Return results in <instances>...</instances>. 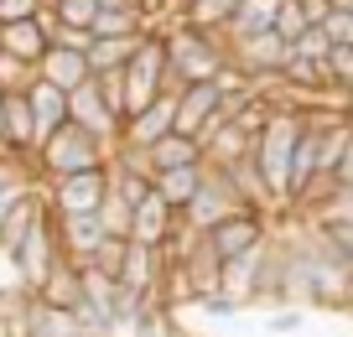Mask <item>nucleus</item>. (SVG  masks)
<instances>
[{
    "mask_svg": "<svg viewBox=\"0 0 353 337\" xmlns=\"http://www.w3.org/2000/svg\"><path fill=\"white\" fill-rule=\"evenodd\" d=\"M0 52H11V57H21V63H42L47 52H52V37H47V26L37 21H6L0 26Z\"/></svg>",
    "mask_w": 353,
    "mask_h": 337,
    "instance_id": "13",
    "label": "nucleus"
},
{
    "mask_svg": "<svg viewBox=\"0 0 353 337\" xmlns=\"http://www.w3.org/2000/svg\"><path fill=\"white\" fill-rule=\"evenodd\" d=\"M145 37V32H141ZM141 37H94V47H88V68L94 73H110V68H125L135 57V47H141Z\"/></svg>",
    "mask_w": 353,
    "mask_h": 337,
    "instance_id": "23",
    "label": "nucleus"
},
{
    "mask_svg": "<svg viewBox=\"0 0 353 337\" xmlns=\"http://www.w3.org/2000/svg\"><path fill=\"white\" fill-rule=\"evenodd\" d=\"M42 6H47V0H0V26H6V21H32Z\"/></svg>",
    "mask_w": 353,
    "mask_h": 337,
    "instance_id": "33",
    "label": "nucleus"
},
{
    "mask_svg": "<svg viewBox=\"0 0 353 337\" xmlns=\"http://www.w3.org/2000/svg\"><path fill=\"white\" fill-rule=\"evenodd\" d=\"M26 337H83L78 332V316L63 312V306H47L32 296V306H26Z\"/></svg>",
    "mask_w": 353,
    "mask_h": 337,
    "instance_id": "19",
    "label": "nucleus"
},
{
    "mask_svg": "<svg viewBox=\"0 0 353 337\" xmlns=\"http://www.w3.org/2000/svg\"><path fill=\"white\" fill-rule=\"evenodd\" d=\"M276 16H281V0H239V11H234V21H229V42L276 32Z\"/></svg>",
    "mask_w": 353,
    "mask_h": 337,
    "instance_id": "21",
    "label": "nucleus"
},
{
    "mask_svg": "<svg viewBox=\"0 0 353 337\" xmlns=\"http://www.w3.org/2000/svg\"><path fill=\"white\" fill-rule=\"evenodd\" d=\"M47 6H52L57 11V21L63 26H94V16H99V0H47Z\"/></svg>",
    "mask_w": 353,
    "mask_h": 337,
    "instance_id": "29",
    "label": "nucleus"
},
{
    "mask_svg": "<svg viewBox=\"0 0 353 337\" xmlns=\"http://www.w3.org/2000/svg\"><path fill=\"white\" fill-rule=\"evenodd\" d=\"M327 6L332 11H353V0H327Z\"/></svg>",
    "mask_w": 353,
    "mask_h": 337,
    "instance_id": "40",
    "label": "nucleus"
},
{
    "mask_svg": "<svg viewBox=\"0 0 353 337\" xmlns=\"http://www.w3.org/2000/svg\"><path fill=\"white\" fill-rule=\"evenodd\" d=\"M99 223H104V234H110V239H130V223H135V207L125 203L120 192H110L99 203Z\"/></svg>",
    "mask_w": 353,
    "mask_h": 337,
    "instance_id": "25",
    "label": "nucleus"
},
{
    "mask_svg": "<svg viewBox=\"0 0 353 337\" xmlns=\"http://www.w3.org/2000/svg\"><path fill=\"white\" fill-rule=\"evenodd\" d=\"M182 223V213H176L172 203H166L161 192H151L145 203H135V223H130V239L135 244H151V249H161L166 234Z\"/></svg>",
    "mask_w": 353,
    "mask_h": 337,
    "instance_id": "10",
    "label": "nucleus"
},
{
    "mask_svg": "<svg viewBox=\"0 0 353 337\" xmlns=\"http://www.w3.org/2000/svg\"><path fill=\"white\" fill-rule=\"evenodd\" d=\"M229 32H198V26H166V63L188 83H213L223 63H229Z\"/></svg>",
    "mask_w": 353,
    "mask_h": 337,
    "instance_id": "3",
    "label": "nucleus"
},
{
    "mask_svg": "<svg viewBox=\"0 0 353 337\" xmlns=\"http://www.w3.org/2000/svg\"><path fill=\"white\" fill-rule=\"evenodd\" d=\"M229 63L239 68V73L250 78L254 88H260V83H270V78L286 73V63H291V42H281V32L239 37V42L229 47Z\"/></svg>",
    "mask_w": 353,
    "mask_h": 337,
    "instance_id": "7",
    "label": "nucleus"
},
{
    "mask_svg": "<svg viewBox=\"0 0 353 337\" xmlns=\"http://www.w3.org/2000/svg\"><path fill=\"white\" fill-rule=\"evenodd\" d=\"M32 187H37L32 176H21V182H6V187H0V223H6V218H11V207L21 203V197L32 192Z\"/></svg>",
    "mask_w": 353,
    "mask_h": 337,
    "instance_id": "34",
    "label": "nucleus"
},
{
    "mask_svg": "<svg viewBox=\"0 0 353 337\" xmlns=\"http://www.w3.org/2000/svg\"><path fill=\"white\" fill-rule=\"evenodd\" d=\"M307 327V306H276V312H265V332L270 337H296Z\"/></svg>",
    "mask_w": 353,
    "mask_h": 337,
    "instance_id": "28",
    "label": "nucleus"
},
{
    "mask_svg": "<svg viewBox=\"0 0 353 337\" xmlns=\"http://www.w3.org/2000/svg\"><path fill=\"white\" fill-rule=\"evenodd\" d=\"M322 229H327V239L338 244V254L353 265V223H322Z\"/></svg>",
    "mask_w": 353,
    "mask_h": 337,
    "instance_id": "36",
    "label": "nucleus"
},
{
    "mask_svg": "<svg viewBox=\"0 0 353 337\" xmlns=\"http://www.w3.org/2000/svg\"><path fill=\"white\" fill-rule=\"evenodd\" d=\"M26 104H32V120H37V135H42V141L68 125V94L52 88L47 78H37V83L26 88Z\"/></svg>",
    "mask_w": 353,
    "mask_h": 337,
    "instance_id": "16",
    "label": "nucleus"
},
{
    "mask_svg": "<svg viewBox=\"0 0 353 337\" xmlns=\"http://www.w3.org/2000/svg\"><path fill=\"white\" fill-rule=\"evenodd\" d=\"M57 260H68V254H63V239H57V213H47L42 223L26 234V244L11 254V270H16V280H21V291H42V280L57 270Z\"/></svg>",
    "mask_w": 353,
    "mask_h": 337,
    "instance_id": "5",
    "label": "nucleus"
},
{
    "mask_svg": "<svg viewBox=\"0 0 353 337\" xmlns=\"http://www.w3.org/2000/svg\"><path fill=\"white\" fill-rule=\"evenodd\" d=\"M172 327H176V316H166V312H151L141 327H135L130 337H172Z\"/></svg>",
    "mask_w": 353,
    "mask_h": 337,
    "instance_id": "35",
    "label": "nucleus"
},
{
    "mask_svg": "<svg viewBox=\"0 0 353 337\" xmlns=\"http://www.w3.org/2000/svg\"><path fill=\"white\" fill-rule=\"evenodd\" d=\"M32 83H37V68H32V63H21V57H11V52H0V88H6V94H26Z\"/></svg>",
    "mask_w": 353,
    "mask_h": 337,
    "instance_id": "26",
    "label": "nucleus"
},
{
    "mask_svg": "<svg viewBox=\"0 0 353 337\" xmlns=\"http://www.w3.org/2000/svg\"><path fill=\"white\" fill-rule=\"evenodd\" d=\"M176 130V99L172 94H161L156 104H145L141 114H130L125 120V130H120V145H141V151H151L161 135H172Z\"/></svg>",
    "mask_w": 353,
    "mask_h": 337,
    "instance_id": "9",
    "label": "nucleus"
},
{
    "mask_svg": "<svg viewBox=\"0 0 353 337\" xmlns=\"http://www.w3.org/2000/svg\"><path fill=\"white\" fill-rule=\"evenodd\" d=\"M125 249H130V239H104L99 244V254H94V270L99 275H110V280H120V265H125Z\"/></svg>",
    "mask_w": 353,
    "mask_h": 337,
    "instance_id": "30",
    "label": "nucleus"
},
{
    "mask_svg": "<svg viewBox=\"0 0 353 337\" xmlns=\"http://www.w3.org/2000/svg\"><path fill=\"white\" fill-rule=\"evenodd\" d=\"M219 104H223L219 83H188L176 94V135H192V141H198V130L219 114Z\"/></svg>",
    "mask_w": 353,
    "mask_h": 337,
    "instance_id": "12",
    "label": "nucleus"
},
{
    "mask_svg": "<svg viewBox=\"0 0 353 337\" xmlns=\"http://www.w3.org/2000/svg\"><path fill=\"white\" fill-rule=\"evenodd\" d=\"M198 312H208V316H219V322H229V316H239V306H234L229 296H208V301H198Z\"/></svg>",
    "mask_w": 353,
    "mask_h": 337,
    "instance_id": "37",
    "label": "nucleus"
},
{
    "mask_svg": "<svg viewBox=\"0 0 353 337\" xmlns=\"http://www.w3.org/2000/svg\"><path fill=\"white\" fill-rule=\"evenodd\" d=\"M161 249H151V244H135L130 239V249H125V265H120V285L125 291H141V296H151V285L161 280Z\"/></svg>",
    "mask_w": 353,
    "mask_h": 337,
    "instance_id": "17",
    "label": "nucleus"
},
{
    "mask_svg": "<svg viewBox=\"0 0 353 337\" xmlns=\"http://www.w3.org/2000/svg\"><path fill=\"white\" fill-rule=\"evenodd\" d=\"M203 176H208V166H172V172H156V192L166 197V203L176 207V213H188V203L203 192Z\"/></svg>",
    "mask_w": 353,
    "mask_h": 337,
    "instance_id": "18",
    "label": "nucleus"
},
{
    "mask_svg": "<svg viewBox=\"0 0 353 337\" xmlns=\"http://www.w3.org/2000/svg\"><path fill=\"white\" fill-rule=\"evenodd\" d=\"M301 11H307V21H312V26H322L332 6H327V0H301Z\"/></svg>",
    "mask_w": 353,
    "mask_h": 337,
    "instance_id": "38",
    "label": "nucleus"
},
{
    "mask_svg": "<svg viewBox=\"0 0 353 337\" xmlns=\"http://www.w3.org/2000/svg\"><path fill=\"white\" fill-rule=\"evenodd\" d=\"M37 78H47L52 88L73 94L78 83H88V78H94V68H88V52H73V47H52V52L37 63Z\"/></svg>",
    "mask_w": 353,
    "mask_h": 337,
    "instance_id": "14",
    "label": "nucleus"
},
{
    "mask_svg": "<svg viewBox=\"0 0 353 337\" xmlns=\"http://www.w3.org/2000/svg\"><path fill=\"white\" fill-rule=\"evenodd\" d=\"M0 94H6V88H0Z\"/></svg>",
    "mask_w": 353,
    "mask_h": 337,
    "instance_id": "41",
    "label": "nucleus"
},
{
    "mask_svg": "<svg viewBox=\"0 0 353 337\" xmlns=\"http://www.w3.org/2000/svg\"><path fill=\"white\" fill-rule=\"evenodd\" d=\"M110 166V161H104ZM104 166H94V172H73V176H57V182H47V207H52L57 218H78V213H99V203L110 197V172Z\"/></svg>",
    "mask_w": 353,
    "mask_h": 337,
    "instance_id": "6",
    "label": "nucleus"
},
{
    "mask_svg": "<svg viewBox=\"0 0 353 337\" xmlns=\"http://www.w3.org/2000/svg\"><path fill=\"white\" fill-rule=\"evenodd\" d=\"M291 52H296V57H307V63H327V57H332V42H327V32H322V26H312V32L301 37V42L291 47Z\"/></svg>",
    "mask_w": 353,
    "mask_h": 337,
    "instance_id": "31",
    "label": "nucleus"
},
{
    "mask_svg": "<svg viewBox=\"0 0 353 337\" xmlns=\"http://www.w3.org/2000/svg\"><path fill=\"white\" fill-rule=\"evenodd\" d=\"M276 32H281V42H291L296 47L301 37L312 32V21H307V11H301V0H281V16H276Z\"/></svg>",
    "mask_w": 353,
    "mask_h": 337,
    "instance_id": "27",
    "label": "nucleus"
},
{
    "mask_svg": "<svg viewBox=\"0 0 353 337\" xmlns=\"http://www.w3.org/2000/svg\"><path fill=\"white\" fill-rule=\"evenodd\" d=\"M322 32H327V42H332V47H353V11H327Z\"/></svg>",
    "mask_w": 353,
    "mask_h": 337,
    "instance_id": "32",
    "label": "nucleus"
},
{
    "mask_svg": "<svg viewBox=\"0 0 353 337\" xmlns=\"http://www.w3.org/2000/svg\"><path fill=\"white\" fill-rule=\"evenodd\" d=\"M296 141H301V114L296 109H276L270 125L254 135V161H260V182L276 203V213L291 207V166H296Z\"/></svg>",
    "mask_w": 353,
    "mask_h": 337,
    "instance_id": "1",
    "label": "nucleus"
},
{
    "mask_svg": "<svg viewBox=\"0 0 353 337\" xmlns=\"http://www.w3.org/2000/svg\"><path fill=\"white\" fill-rule=\"evenodd\" d=\"M37 301H47V306H63V312H78L83 306V265H73V260H57V270L42 280V291H32Z\"/></svg>",
    "mask_w": 353,
    "mask_h": 337,
    "instance_id": "15",
    "label": "nucleus"
},
{
    "mask_svg": "<svg viewBox=\"0 0 353 337\" xmlns=\"http://www.w3.org/2000/svg\"><path fill=\"white\" fill-rule=\"evenodd\" d=\"M11 156H16V151H11V141H6V135H0V161H11Z\"/></svg>",
    "mask_w": 353,
    "mask_h": 337,
    "instance_id": "39",
    "label": "nucleus"
},
{
    "mask_svg": "<svg viewBox=\"0 0 353 337\" xmlns=\"http://www.w3.org/2000/svg\"><path fill=\"white\" fill-rule=\"evenodd\" d=\"M68 120L83 125V130L99 135V141L120 145V130H125V125L114 120V109L104 104V94H99V83H94V78H88V83H78L73 94H68Z\"/></svg>",
    "mask_w": 353,
    "mask_h": 337,
    "instance_id": "8",
    "label": "nucleus"
},
{
    "mask_svg": "<svg viewBox=\"0 0 353 337\" xmlns=\"http://www.w3.org/2000/svg\"><path fill=\"white\" fill-rule=\"evenodd\" d=\"M57 239H63V254L73 265H88L110 234H104L99 213H78V218H57Z\"/></svg>",
    "mask_w": 353,
    "mask_h": 337,
    "instance_id": "11",
    "label": "nucleus"
},
{
    "mask_svg": "<svg viewBox=\"0 0 353 337\" xmlns=\"http://www.w3.org/2000/svg\"><path fill=\"white\" fill-rule=\"evenodd\" d=\"M88 32H94V37H141L145 32V16H141V6H110V11L94 16Z\"/></svg>",
    "mask_w": 353,
    "mask_h": 337,
    "instance_id": "24",
    "label": "nucleus"
},
{
    "mask_svg": "<svg viewBox=\"0 0 353 337\" xmlns=\"http://www.w3.org/2000/svg\"><path fill=\"white\" fill-rule=\"evenodd\" d=\"M234 11H239V0H182V16H176V21L198 26V32H229Z\"/></svg>",
    "mask_w": 353,
    "mask_h": 337,
    "instance_id": "20",
    "label": "nucleus"
},
{
    "mask_svg": "<svg viewBox=\"0 0 353 337\" xmlns=\"http://www.w3.org/2000/svg\"><path fill=\"white\" fill-rule=\"evenodd\" d=\"M270 218H276V213H265V207H239V213L219 218V223L203 234V244H208L219 260H239V254H254L265 239H270Z\"/></svg>",
    "mask_w": 353,
    "mask_h": 337,
    "instance_id": "4",
    "label": "nucleus"
},
{
    "mask_svg": "<svg viewBox=\"0 0 353 337\" xmlns=\"http://www.w3.org/2000/svg\"><path fill=\"white\" fill-rule=\"evenodd\" d=\"M114 145L99 141V135H88L83 125L68 120L63 130H52L42 145H37V172H42V187L57 182V176H73V172H94V166L110 161Z\"/></svg>",
    "mask_w": 353,
    "mask_h": 337,
    "instance_id": "2",
    "label": "nucleus"
},
{
    "mask_svg": "<svg viewBox=\"0 0 353 337\" xmlns=\"http://www.w3.org/2000/svg\"><path fill=\"white\" fill-rule=\"evenodd\" d=\"M145 156H151V172H172V166H198L203 161V145L192 141V135H176L172 130V135H161Z\"/></svg>",
    "mask_w": 353,
    "mask_h": 337,
    "instance_id": "22",
    "label": "nucleus"
}]
</instances>
